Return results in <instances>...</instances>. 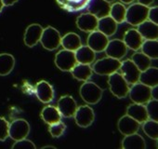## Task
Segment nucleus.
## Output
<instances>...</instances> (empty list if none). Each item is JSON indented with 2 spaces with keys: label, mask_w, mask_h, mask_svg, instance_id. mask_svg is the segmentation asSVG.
Masks as SVG:
<instances>
[{
  "label": "nucleus",
  "mask_w": 158,
  "mask_h": 149,
  "mask_svg": "<svg viewBox=\"0 0 158 149\" xmlns=\"http://www.w3.org/2000/svg\"><path fill=\"white\" fill-rule=\"evenodd\" d=\"M108 84H109L111 92L116 98L123 99L127 96L128 91H129V86H128L129 84L123 78L121 73H118L116 71L109 74Z\"/></svg>",
  "instance_id": "nucleus-1"
},
{
  "label": "nucleus",
  "mask_w": 158,
  "mask_h": 149,
  "mask_svg": "<svg viewBox=\"0 0 158 149\" xmlns=\"http://www.w3.org/2000/svg\"><path fill=\"white\" fill-rule=\"evenodd\" d=\"M79 93L83 101L88 104H96L101 101L103 94V90L96 83L87 80L80 87Z\"/></svg>",
  "instance_id": "nucleus-2"
},
{
  "label": "nucleus",
  "mask_w": 158,
  "mask_h": 149,
  "mask_svg": "<svg viewBox=\"0 0 158 149\" xmlns=\"http://www.w3.org/2000/svg\"><path fill=\"white\" fill-rule=\"evenodd\" d=\"M149 7L141 5L139 3H135L130 5L126 11L125 22L133 26H138L139 23L147 20Z\"/></svg>",
  "instance_id": "nucleus-3"
},
{
  "label": "nucleus",
  "mask_w": 158,
  "mask_h": 149,
  "mask_svg": "<svg viewBox=\"0 0 158 149\" xmlns=\"http://www.w3.org/2000/svg\"><path fill=\"white\" fill-rule=\"evenodd\" d=\"M121 65L120 60L114 59L111 57H105L97 61L93 66L92 71L99 76H109V74L119 70Z\"/></svg>",
  "instance_id": "nucleus-4"
},
{
  "label": "nucleus",
  "mask_w": 158,
  "mask_h": 149,
  "mask_svg": "<svg viewBox=\"0 0 158 149\" xmlns=\"http://www.w3.org/2000/svg\"><path fill=\"white\" fill-rule=\"evenodd\" d=\"M61 36L60 32L52 26H48L43 29V33L40 38V42L48 50H55L60 45Z\"/></svg>",
  "instance_id": "nucleus-5"
},
{
  "label": "nucleus",
  "mask_w": 158,
  "mask_h": 149,
  "mask_svg": "<svg viewBox=\"0 0 158 149\" xmlns=\"http://www.w3.org/2000/svg\"><path fill=\"white\" fill-rule=\"evenodd\" d=\"M128 94L131 101L135 104H144L152 99L151 88L140 82L132 84L131 88H129Z\"/></svg>",
  "instance_id": "nucleus-6"
},
{
  "label": "nucleus",
  "mask_w": 158,
  "mask_h": 149,
  "mask_svg": "<svg viewBox=\"0 0 158 149\" xmlns=\"http://www.w3.org/2000/svg\"><path fill=\"white\" fill-rule=\"evenodd\" d=\"M54 62L56 66L63 72H70L72 68L77 63L74 51L67 50L64 49L56 54Z\"/></svg>",
  "instance_id": "nucleus-7"
},
{
  "label": "nucleus",
  "mask_w": 158,
  "mask_h": 149,
  "mask_svg": "<svg viewBox=\"0 0 158 149\" xmlns=\"http://www.w3.org/2000/svg\"><path fill=\"white\" fill-rule=\"evenodd\" d=\"M73 117L77 126L86 129L94 122L95 113L89 105H81L77 107Z\"/></svg>",
  "instance_id": "nucleus-8"
},
{
  "label": "nucleus",
  "mask_w": 158,
  "mask_h": 149,
  "mask_svg": "<svg viewBox=\"0 0 158 149\" xmlns=\"http://www.w3.org/2000/svg\"><path fill=\"white\" fill-rule=\"evenodd\" d=\"M30 132V125L29 123L23 118H18L13 120L10 124L9 136L14 140L19 141L26 138Z\"/></svg>",
  "instance_id": "nucleus-9"
},
{
  "label": "nucleus",
  "mask_w": 158,
  "mask_h": 149,
  "mask_svg": "<svg viewBox=\"0 0 158 149\" xmlns=\"http://www.w3.org/2000/svg\"><path fill=\"white\" fill-rule=\"evenodd\" d=\"M119 70L122 74L123 78L126 79V81L128 84L132 85L139 82L140 71L131 60H126L122 62Z\"/></svg>",
  "instance_id": "nucleus-10"
},
{
  "label": "nucleus",
  "mask_w": 158,
  "mask_h": 149,
  "mask_svg": "<svg viewBox=\"0 0 158 149\" xmlns=\"http://www.w3.org/2000/svg\"><path fill=\"white\" fill-rule=\"evenodd\" d=\"M88 46L94 50L95 52H102L104 51L107 44L109 42V38L103 33L98 31H93L88 36Z\"/></svg>",
  "instance_id": "nucleus-11"
},
{
  "label": "nucleus",
  "mask_w": 158,
  "mask_h": 149,
  "mask_svg": "<svg viewBox=\"0 0 158 149\" xmlns=\"http://www.w3.org/2000/svg\"><path fill=\"white\" fill-rule=\"evenodd\" d=\"M77 104L73 96L71 95H63L61 96L57 104V108L60 113L61 117H73L76 109Z\"/></svg>",
  "instance_id": "nucleus-12"
},
{
  "label": "nucleus",
  "mask_w": 158,
  "mask_h": 149,
  "mask_svg": "<svg viewBox=\"0 0 158 149\" xmlns=\"http://www.w3.org/2000/svg\"><path fill=\"white\" fill-rule=\"evenodd\" d=\"M98 20L99 19L96 16L88 12V13H82L81 15H79L76 19L75 23L79 30L86 32V33H91L97 30Z\"/></svg>",
  "instance_id": "nucleus-13"
},
{
  "label": "nucleus",
  "mask_w": 158,
  "mask_h": 149,
  "mask_svg": "<svg viewBox=\"0 0 158 149\" xmlns=\"http://www.w3.org/2000/svg\"><path fill=\"white\" fill-rule=\"evenodd\" d=\"M105 52L108 57L120 60L126 56L127 52V47L126 46L123 40L113 39L108 42L107 47L105 49Z\"/></svg>",
  "instance_id": "nucleus-14"
},
{
  "label": "nucleus",
  "mask_w": 158,
  "mask_h": 149,
  "mask_svg": "<svg viewBox=\"0 0 158 149\" xmlns=\"http://www.w3.org/2000/svg\"><path fill=\"white\" fill-rule=\"evenodd\" d=\"M43 29L44 28L38 23H33L29 25L24 33V36H23L24 44L29 48L35 47L40 41Z\"/></svg>",
  "instance_id": "nucleus-15"
},
{
  "label": "nucleus",
  "mask_w": 158,
  "mask_h": 149,
  "mask_svg": "<svg viewBox=\"0 0 158 149\" xmlns=\"http://www.w3.org/2000/svg\"><path fill=\"white\" fill-rule=\"evenodd\" d=\"M87 8L89 13L101 19L109 15L111 5L105 0H90Z\"/></svg>",
  "instance_id": "nucleus-16"
},
{
  "label": "nucleus",
  "mask_w": 158,
  "mask_h": 149,
  "mask_svg": "<svg viewBox=\"0 0 158 149\" xmlns=\"http://www.w3.org/2000/svg\"><path fill=\"white\" fill-rule=\"evenodd\" d=\"M35 95L38 98V100L44 104H48L50 103L53 99H54V91L52 86L45 81H39L35 89Z\"/></svg>",
  "instance_id": "nucleus-17"
},
{
  "label": "nucleus",
  "mask_w": 158,
  "mask_h": 149,
  "mask_svg": "<svg viewBox=\"0 0 158 149\" xmlns=\"http://www.w3.org/2000/svg\"><path fill=\"white\" fill-rule=\"evenodd\" d=\"M117 128L118 130L126 136L137 132L139 129V123L133 119L131 117L125 115L118 120Z\"/></svg>",
  "instance_id": "nucleus-18"
},
{
  "label": "nucleus",
  "mask_w": 158,
  "mask_h": 149,
  "mask_svg": "<svg viewBox=\"0 0 158 149\" xmlns=\"http://www.w3.org/2000/svg\"><path fill=\"white\" fill-rule=\"evenodd\" d=\"M90 0H56L57 4L68 12H77L85 10Z\"/></svg>",
  "instance_id": "nucleus-19"
},
{
  "label": "nucleus",
  "mask_w": 158,
  "mask_h": 149,
  "mask_svg": "<svg viewBox=\"0 0 158 149\" xmlns=\"http://www.w3.org/2000/svg\"><path fill=\"white\" fill-rule=\"evenodd\" d=\"M123 41L128 49L137 51L140 49L143 38L137 29H129L125 33Z\"/></svg>",
  "instance_id": "nucleus-20"
},
{
  "label": "nucleus",
  "mask_w": 158,
  "mask_h": 149,
  "mask_svg": "<svg viewBox=\"0 0 158 149\" xmlns=\"http://www.w3.org/2000/svg\"><path fill=\"white\" fill-rule=\"evenodd\" d=\"M138 32L143 39H157L158 36V24L146 20L138 25Z\"/></svg>",
  "instance_id": "nucleus-21"
},
{
  "label": "nucleus",
  "mask_w": 158,
  "mask_h": 149,
  "mask_svg": "<svg viewBox=\"0 0 158 149\" xmlns=\"http://www.w3.org/2000/svg\"><path fill=\"white\" fill-rule=\"evenodd\" d=\"M122 148L124 149H145L146 143L144 138L137 132L126 135L122 141Z\"/></svg>",
  "instance_id": "nucleus-22"
},
{
  "label": "nucleus",
  "mask_w": 158,
  "mask_h": 149,
  "mask_svg": "<svg viewBox=\"0 0 158 149\" xmlns=\"http://www.w3.org/2000/svg\"><path fill=\"white\" fill-rule=\"evenodd\" d=\"M70 72L73 78L79 81L89 80L93 74L92 67L90 66V64H83V63H76Z\"/></svg>",
  "instance_id": "nucleus-23"
},
{
  "label": "nucleus",
  "mask_w": 158,
  "mask_h": 149,
  "mask_svg": "<svg viewBox=\"0 0 158 149\" xmlns=\"http://www.w3.org/2000/svg\"><path fill=\"white\" fill-rule=\"evenodd\" d=\"M77 63L91 64L96 59V52L92 50L89 46H81L74 51Z\"/></svg>",
  "instance_id": "nucleus-24"
},
{
  "label": "nucleus",
  "mask_w": 158,
  "mask_h": 149,
  "mask_svg": "<svg viewBox=\"0 0 158 149\" xmlns=\"http://www.w3.org/2000/svg\"><path fill=\"white\" fill-rule=\"evenodd\" d=\"M117 25H118V23L111 16L108 15V16H105V17L98 20L97 29L109 37V36H114L116 33Z\"/></svg>",
  "instance_id": "nucleus-25"
},
{
  "label": "nucleus",
  "mask_w": 158,
  "mask_h": 149,
  "mask_svg": "<svg viewBox=\"0 0 158 149\" xmlns=\"http://www.w3.org/2000/svg\"><path fill=\"white\" fill-rule=\"evenodd\" d=\"M127 115L131 117L133 119L138 121L139 124H142L146 121L149 117L146 111V108L143 104H132L127 108Z\"/></svg>",
  "instance_id": "nucleus-26"
},
{
  "label": "nucleus",
  "mask_w": 158,
  "mask_h": 149,
  "mask_svg": "<svg viewBox=\"0 0 158 149\" xmlns=\"http://www.w3.org/2000/svg\"><path fill=\"white\" fill-rule=\"evenodd\" d=\"M158 78V69L156 67H149L144 71H141L139 74V82L152 88L153 86L158 85L157 83Z\"/></svg>",
  "instance_id": "nucleus-27"
},
{
  "label": "nucleus",
  "mask_w": 158,
  "mask_h": 149,
  "mask_svg": "<svg viewBox=\"0 0 158 149\" xmlns=\"http://www.w3.org/2000/svg\"><path fill=\"white\" fill-rule=\"evenodd\" d=\"M60 45L63 47L64 49L75 51L78 48L82 46L81 37L75 33H68L64 36L61 37Z\"/></svg>",
  "instance_id": "nucleus-28"
},
{
  "label": "nucleus",
  "mask_w": 158,
  "mask_h": 149,
  "mask_svg": "<svg viewBox=\"0 0 158 149\" xmlns=\"http://www.w3.org/2000/svg\"><path fill=\"white\" fill-rule=\"evenodd\" d=\"M41 118L45 123L48 125H51L53 123L59 122L61 120V115L59 112L57 107H54L52 105L45 106L41 111Z\"/></svg>",
  "instance_id": "nucleus-29"
},
{
  "label": "nucleus",
  "mask_w": 158,
  "mask_h": 149,
  "mask_svg": "<svg viewBox=\"0 0 158 149\" xmlns=\"http://www.w3.org/2000/svg\"><path fill=\"white\" fill-rule=\"evenodd\" d=\"M15 66V58L10 53L0 54V76L5 77L11 73Z\"/></svg>",
  "instance_id": "nucleus-30"
},
{
  "label": "nucleus",
  "mask_w": 158,
  "mask_h": 149,
  "mask_svg": "<svg viewBox=\"0 0 158 149\" xmlns=\"http://www.w3.org/2000/svg\"><path fill=\"white\" fill-rule=\"evenodd\" d=\"M142 53L147 55L152 60H156L158 57V41L157 39H145L140 47Z\"/></svg>",
  "instance_id": "nucleus-31"
},
{
  "label": "nucleus",
  "mask_w": 158,
  "mask_h": 149,
  "mask_svg": "<svg viewBox=\"0 0 158 149\" xmlns=\"http://www.w3.org/2000/svg\"><path fill=\"white\" fill-rule=\"evenodd\" d=\"M127 8L123 3L117 2L111 6L109 16H111L117 23H123L126 19Z\"/></svg>",
  "instance_id": "nucleus-32"
},
{
  "label": "nucleus",
  "mask_w": 158,
  "mask_h": 149,
  "mask_svg": "<svg viewBox=\"0 0 158 149\" xmlns=\"http://www.w3.org/2000/svg\"><path fill=\"white\" fill-rule=\"evenodd\" d=\"M131 61L134 62V64L139 68L140 72L149 68L152 63V59H150L147 55H145L142 52L134 53L131 57Z\"/></svg>",
  "instance_id": "nucleus-33"
},
{
  "label": "nucleus",
  "mask_w": 158,
  "mask_h": 149,
  "mask_svg": "<svg viewBox=\"0 0 158 149\" xmlns=\"http://www.w3.org/2000/svg\"><path fill=\"white\" fill-rule=\"evenodd\" d=\"M142 130L145 134L152 140L158 139V121L148 118L143 122Z\"/></svg>",
  "instance_id": "nucleus-34"
},
{
  "label": "nucleus",
  "mask_w": 158,
  "mask_h": 149,
  "mask_svg": "<svg viewBox=\"0 0 158 149\" xmlns=\"http://www.w3.org/2000/svg\"><path fill=\"white\" fill-rule=\"evenodd\" d=\"M145 108L149 118L158 121V100L151 99L146 103Z\"/></svg>",
  "instance_id": "nucleus-35"
},
{
  "label": "nucleus",
  "mask_w": 158,
  "mask_h": 149,
  "mask_svg": "<svg viewBox=\"0 0 158 149\" xmlns=\"http://www.w3.org/2000/svg\"><path fill=\"white\" fill-rule=\"evenodd\" d=\"M65 130H66V125L61 121L53 123V124L49 125V127H48V132L50 133V135L53 138L60 137L64 133Z\"/></svg>",
  "instance_id": "nucleus-36"
},
{
  "label": "nucleus",
  "mask_w": 158,
  "mask_h": 149,
  "mask_svg": "<svg viewBox=\"0 0 158 149\" xmlns=\"http://www.w3.org/2000/svg\"><path fill=\"white\" fill-rule=\"evenodd\" d=\"M10 123L5 118L0 117V142H4L9 137Z\"/></svg>",
  "instance_id": "nucleus-37"
},
{
  "label": "nucleus",
  "mask_w": 158,
  "mask_h": 149,
  "mask_svg": "<svg viewBox=\"0 0 158 149\" xmlns=\"http://www.w3.org/2000/svg\"><path fill=\"white\" fill-rule=\"evenodd\" d=\"M12 148L13 149H35L36 146L32 141L24 138L19 141H15L14 144L12 145Z\"/></svg>",
  "instance_id": "nucleus-38"
},
{
  "label": "nucleus",
  "mask_w": 158,
  "mask_h": 149,
  "mask_svg": "<svg viewBox=\"0 0 158 149\" xmlns=\"http://www.w3.org/2000/svg\"><path fill=\"white\" fill-rule=\"evenodd\" d=\"M147 20L158 24V7L157 6L149 8Z\"/></svg>",
  "instance_id": "nucleus-39"
},
{
  "label": "nucleus",
  "mask_w": 158,
  "mask_h": 149,
  "mask_svg": "<svg viewBox=\"0 0 158 149\" xmlns=\"http://www.w3.org/2000/svg\"><path fill=\"white\" fill-rule=\"evenodd\" d=\"M151 97L152 99L158 100V85L151 88Z\"/></svg>",
  "instance_id": "nucleus-40"
},
{
  "label": "nucleus",
  "mask_w": 158,
  "mask_h": 149,
  "mask_svg": "<svg viewBox=\"0 0 158 149\" xmlns=\"http://www.w3.org/2000/svg\"><path fill=\"white\" fill-rule=\"evenodd\" d=\"M137 1H138V3H139V4H141V5L150 7V6L154 2V0H137Z\"/></svg>",
  "instance_id": "nucleus-41"
},
{
  "label": "nucleus",
  "mask_w": 158,
  "mask_h": 149,
  "mask_svg": "<svg viewBox=\"0 0 158 149\" xmlns=\"http://www.w3.org/2000/svg\"><path fill=\"white\" fill-rule=\"evenodd\" d=\"M2 1H3L4 7H10V6H12L15 3H17L19 0H2Z\"/></svg>",
  "instance_id": "nucleus-42"
},
{
  "label": "nucleus",
  "mask_w": 158,
  "mask_h": 149,
  "mask_svg": "<svg viewBox=\"0 0 158 149\" xmlns=\"http://www.w3.org/2000/svg\"><path fill=\"white\" fill-rule=\"evenodd\" d=\"M120 1L123 4H131L135 1V0H120Z\"/></svg>",
  "instance_id": "nucleus-43"
},
{
  "label": "nucleus",
  "mask_w": 158,
  "mask_h": 149,
  "mask_svg": "<svg viewBox=\"0 0 158 149\" xmlns=\"http://www.w3.org/2000/svg\"><path fill=\"white\" fill-rule=\"evenodd\" d=\"M3 8H4V4H3V1L2 0H0V12L3 11Z\"/></svg>",
  "instance_id": "nucleus-44"
},
{
  "label": "nucleus",
  "mask_w": 158,
  "mask_h": 149,
  "mask_svg": "<svg viewBox=\"0 0 158 149\" xmlns=\"http://www.w3.org/2000/svg\"><path fill=\"white\" fill-rule=\"evenodd\" d=\"M42 148H55V146H52V145H46V146H43Z\"/></svg>",
  "instance_id": "nucleus-45"
},
{
  "label": "nucleus",
  "mask_w": 158,
  "mask_h": 149,
  "mask_svg": "<svg viewBox=\"0 0 158 149\" xmlns=\"http://www.w3.org/2000/svg\"><path fill=\"white\" fill-rule=\"evenodd\" d=\"M105 1H107V2H109V3H112V2L115 1V0H105Z\"/></svg>",
  "instance_id": "nucleus-46"
}]
</instances>
